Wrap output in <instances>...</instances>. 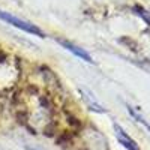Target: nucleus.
Masks as SVG:
<instances>
[{
    "instance_id": "1",
    "label": "nucleus",
    "mask_w": 150,
    "mask_h": 150,
    "mask_svg": "<svg viewBox=\"0 0 150 150\" xmlns=\"http://www.w3.org/2000/svg\"><path fill=\"white\" fill-rule=\"evenodd\" d=\"M0 20H3V21L12 24L14 27H17V29L23 30V32H27V33H32V35H38L39 38H45V33L39 27H36L35 24L27 23V21H23V20H20V18H17L14 15L8 14V12H2V11H0Z\"/></svg>"
},
{
    "instance_id": "2",
    "label": "nucleus",
    "mask_w": 150,
    "mask_h": 150,
    "mask_svg": "<svg viewBox=\"0 0 150 150\" xmlns=\"http://www.w3.org/2000/svg\"><path fill=\"white\" fill-rule=\"evenodd\" d=\"M78 90H80V95H81L83 101L86 102V105H87V108H89V110H92V111H95V112H105V108L98 102V99L95 98V95H93L89 89L80 87Z\"/></svg>"
},
{
    "instance_id": "3",
    "label": "nucleus",
    "mask_w": 150,
    "mask_h": 150,
    "mask_svg": "<svg viewBox=\"0 0 150 150\" xmlns=\"http://www.w3.org/2000/svg\"><path fill=\"white\" fill-rule=\"evenodd\" d=\"M56 41H57V44H60L63 48H66L68 51H71L72 54H75L77 57H80V59H83V60H86V62H89V63H95L93 59H92V56L87 53V51H84L83 48L74 45V44H71V42H68V41H65V39H56Z\"/></svg>"
},
{
    "instance_id": "4",
    "label": "nucleus",
    "mask_w": 150,
    "mask_h": 150,
    "mask_svg": "<svg viewBox=\"0 0 150 150\" xmlns=\"http://www.w3.org/2000/svg\"><path fill=\"white\" fill-rule=\"evenodd\" d=\"M114 131H116V137H117L119 143H120L123 147H126L128 150H140L138 146H137V143H135V141L131 138V137L119 126L117 123H114Z\"/></svg>"
},
{
    "instance_id": "5",
    "label": "nucleus",
    "mask_w": 150,
    "mask_h": 150,
    "mask_svg": "<svg viewBox=\"0 0 150 150\" xmlns=\"http://www.w3.org/2000/svg\"><path fill=\"white\" fill-rule=\"evenodd\" d=\"M134 11H135V14H137V15H140V17L149 24V26H150V14H147V11H144L141 6H135Z\"/></svg>"
},
{
    "instance_id": "6",
    "label": "nucleus",
    "mask_w": 150,
    "mask_h": 150,
    "mask_svg": "<svg viewBox=\"0 0 150 150\" xmlns=\"http://www.w3.org/2000/svg\"><path fill=\"white\" fill-rule=\"evenodd\" d=\"M128 111H129V114H131V116H132V117H134V119H135L137 122H140V123H143L144 126H146V128H147V129L150 131V125H149V123H147V122H146V120H144V119L141 117V116H138V114H137V112H135V111H134V110H132L131 107H128Z\"/></svg>"
},
{
    "instance_id": "7",
    "label": "nucleus",
    "mask_w": 150,
    "mask_h": 150,
    "mask_svg": "<svg viewBox=\"0 0 150 150\" xmlns=\"http://www.w3.org/2000/svg\"><path fill=\"white\" fill-rule=\"evenodd\" d=\"M68 122H69V125H72V126H74L75 129H80V128H81V122H80L77 117H74V116H68Z\"/></svg>"
},
{
    "instance_id": "8",
    "label": "nucleus",
    "mask_w": 150,
    "mask_h": 150,
    "mask_svg": "<svg viewBox=\"0 0 150 150\" xmlns=\"http://www.w3.org/2000/svg\"><path fill=\"white\" fill-rule=\"evenodd\" d=\"M5 59H6V54L0 51V62H5Z\"/></svg>"
}]
</instances>
